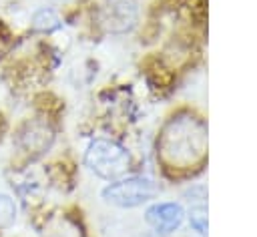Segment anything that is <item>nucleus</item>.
I'll list each match as a JSON object with an SVG mask.
<instances>
[{
	"instance_id": "nucleus-1",
	"label": "nucleus",
	"mask_w": 257,
	"mask_h": 237,
	"mask_svg": "<svg viewBox=\"0 0 257 237\" xmlns=\"http://www.w3.org/2000/svg\"><path fill=\"white\" fill-rule=\"evenodd\" d=\"M207 145V129L193 116L173 118L163 131L161 151L171 165H191L203 157Z\"/></svg>"
},
{
	"instance_id": "nucleus-2",
	"label": "nucleus",
	"mask_w": 257,
	"mask_h": 237,
	"mask_svg": "<svg viewBox=\"0 0 257 237\" xmlns=\"http://www.w3.org/2000/svg\"><path fill=\"white\" fill-rule=\"evenodd\" d=\"M86 167L100 179H116L131 167L128 151L108 139H96L90 143L84 155Z\"/></svg>"
},
{
	"instance_id": "nucleus-3",
	"label": "nucleus",
	"mask_w": 257,
	"mask_h": 237,
	"mask_svg": "<svg viewBox=\"0 0 257 237\" xmlns=\"http://www.w3.org/2000/svg\"><path fill=\"white\" fill-rule=\"evenodd\" d=\"M157 193V187L151 179L147 177H126L120 181H114L102 189V197L106 203L122 207V209H133L139 207L147 201H151Z\"/></svg>"
},
{
	"instance_id": "nucleus-4",
	"label": "nucleus",
	"mask_w": 257,
	"mask_h": 237,
	"mask_svg": "<svg viewBox=\"0 0 257 237\" xmlns=\"http://www.w3.org/2000/svg\"><path fill=\"white\" fill-rule=\"evenodd\" d=\"M145 219L157 233L169 235L175 229H179V225L185 219V211L175 201H159L145 211Z\"/></svg>"
},
{
	"instance_id": "nucleus-5",
	"label": "nucleus",
	"mask_w": 257,
	"mask_h": 237,
	"mask_svg": "<svg viewBox=\"0 0 257 237\" xmlns=\"http://www.w3.org/2000/svg\"><path fill=\"white\" fill-rule=\"evenodd\" d=\"M137 20V6L133 0H108L102 6V22L112 32L128 30Z\"/></svg>"
},
{
	"instance_id": "nucleus-6",
	"label": "nucleus",
	"mask_w": 257,
	"mask_h": 237,
	"mask_svg": "<svg viewBox=\"0 0 257 237\" xmlns=\"http://www.w3.org/2000/svg\"><path fill=\"white\" fill-rule=\"evenodd\" d=\"M50 141H52V135L46 131V127H40V125H26V129L20 133V145L28 153L42 151L44 147L50 145Z\"/></svg>"
},
{
	"instance_id": "nucleus-7",
	"label": "nucleus",
	"mask_w": 257,
	"mask_h": 237,
	"mask_svg": "<svg viewBox=\"0 0 257 237\" xmlns=\"http://www.w3.org/2000/svg\"><path fill=\"white\" fill-rule=\"evenodd\" d=\"M32 24H34V28H38V30H48V32L60 26L56 14H54L52 10H48V8L38 10V12L34 14V18H32Z\"/></svg>"
},
{
	"instance_id": "nucleus-8",
	"label": "nucleus",
	"mask_w": 257,
	"mask_h": 237,
	"mask_svg": "<svg viewBox=\"0 0 257 237\" xmlns=\"http://www.w3.org/2000/svg\"><path fill=\"white\" fill-rule=\"evenodd\" d=\"M14 219H16V205H14V201L8 195L0 193V227L12 225Z\"/></svg>"
},
{
	"instance_id": "nucleus-9",
	"label": "nucleus",
	"mask_w": 257,
	"mask_h": 237,
	"mask_svg": "<svg viewBox=\"0 0 257 237\" xmlns=\"http://www.w3.org/2000/svg\"><path fill=\"white\" fill-rule=\"evenodd\" d=\"M189 221H191V227L199 235H207V209H205V205L193 207L189 213Z\"/></svg>"
}]
</instances>
